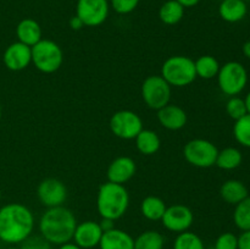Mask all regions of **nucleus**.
<instances>
[{
    "label": "nucleus",
    "mask_w": 250,
    "mask_h": 249,
    "mask_svg": "<svg viewBox=\"0 0 250 249\" xmlns=\"http://www.w3.org/2000/svg\"><path fill=\"white\" fill-rule=\"evenodd\" d=\"M34 228L31 210L20 203H10L0 208V241L19 244L26 241Z\"/></svg>",
    "instance_id": "f257e3e1"
},
{
    "label": "nucleus",
    "mask_w": 250,
    "mask_h": 249,
    "mask_svg": "<svg viewBox=\"0 0 250 249\" xmlns=\"http://www.w3.org/2000/svg\"><path fill=\"white\" fill-rule=\"evenodd\" d=\"M77 227L75 214L63 205L48 208L39 220L41 236L49 243L61 246L72 241Z\"/></svg>",
    "instance_id": "f03ea898"
},
{
    "label": "nucleus",
    "mask_w": 250,
    "mask_h": 249,
    "mask_svg": "<svg viewBox=\"0 0 250 249\" xmlns=\"http://www.w3.org/2000/svg\"><path fill=\"white\" fill-rule=\"evenodd\" d=\"M129 205V194L124 185L106 182L99 188L97 209L103 219L119 220L126 214Z\"/></svg>",
    "instance_id": "7ed1b4c3"
},
{
    "label": "nucleus",
    "mask_w": 250,
    "mask_h": 249,
    "mask_svg": "<svg viewBox=\"0 0 250 249\" xmlns=\"http://www.w3.org/2000/svg\"><path fill=\"white\" fill-rule=\"evenodd\" d=\"M161 77L171 87H186L197 78L194 61L188 56H171L161 67Z\"/></svg>",
    "instance_id": "20e7f679"
},
{
    "label": "nucleus",
    "mask_w": 250,
    "mask_h": 249,
    "mask_svg": "<svg viewBox=\"0 0 250 249\" xmlns=\"http://www.w3.org/2000/svg\"><path fill=\"white\" fill-rule=\"evenodd\" d=\"M32 62L41 72L53 73L61 67L63 54L59 44L50 39H41L31 46Z\"/></svg>",
    "instance_id": "39448f33"
},
{
    "label": "nucleus",
    "mask_w": 250,
    "mask_h": 249,
    "mask_svg": "<svg viewBox=\"0 0 250 249\" xmlns=\"http://www.w3.org/2000/svg\"><path fill=\"white\" fill-rule=\"evenodd\" d=\"M216 77L221 92L229 97L238 95L248 83L247 68L238 61H229L222 65Z\"/></svg>",
    "instance_id": "423d86ee"
},
{
    "label": "nucleus",
    "mask_w": 250,
    "mask_h": 249,
    "mask_svg": "<svg viewBox=\"0 0 250 249\" xmlns=\"http://www.w3.org/2000/svg\"><path fill=\"white\" fill-rule=\"evenodd\" d=\"M219 149L212 142L208 139H192L183 148L185 159L190 164L199 168L211 167L216 163Z\"/></svg>",
    "instance_id": "0eeeda50"
},
{
    "label": "nucleus",
    "mask_w": 250,
    "mask_h": 249,
    "mask_svg": "<svg viewBox=\"0 0 250 249\" xmlns=\"http://www.w3.org/2000/svg\"><path fill=\"white\" fill-rule=\"evenodd\" d=\"M142 98L150 109H161L170 104L171 85L161 76H149L142 84Z\"/></svg>",
    "instance_id": "6e6552de"
},
{
    "label": "nucleus",
    "mask_w": 250,
    "mask_h": 249,
    "mask_svg": "<svg viewBox=\"0 0 250 249\" xmlns=\"http://www.w3.org/2000/svg\"><path fill=\"white\" fill-rule=\"evenodd\" d=\"M110 129L121 139H134L143 129V121L134 111L120 110L110 119Z\"/></svg>",
    "instance_id": "1a4fd4ad"
},
{
    "label": "nucleus",
    "mask_w": 250,
    "mask_h": 249,
    "mask_svg": "<svg viewBox=\"0 0 250 249\" xmlns=\"http://www.w3.org/2000/svg\"><path fill=\"white\" fill-rule=\"evenodd\" d=\"M109 15L107 0H78L76 16L87 27H97L104 23Z\"/></svg>",
    "instance_id": "9d476101"
},
{
    "label": "nucleus",
    "mask_w": 250,
    "mask_h": 249,
    "mask_svg": "<svg viewBox=\"0 0 250 249\" xmlns=\"http://www.w3.org/2000/svg\"><path fill=\"white\" fill-rule=\"evenodd\" d=\"M194 221V215L192 210L188 207L182 204H175L166 208L161 222L164 227L171 232L176 233H182L189 229V227Z\"/></svg>",
    "instance_id": "9b49d317"
},
{
    "label": "nucleus",
    "mask_w": 250,
    "mask_h": 249,
    "mask_svg": "<svg viewBox=\"0 0 250 249\" xmlns=\"http://www.w3.org/2000/svg\"><path fill=\"white\" fill-rule=\"evenodd\" d=\"M37 195L44 207H61L67 198V188L58 178H45L39 183Z\"/></svg>",
    "instance_id": "f8f14e48"
},
{
    "label": "nucleus",
    "mask_w": 250,
    "mask_h": 249,
    "mask_svg": "<svg viewBox=\"0 0 250 249\" xmlns=\"http://www.w3.org/2000/svg\"><path fill=\"white\" fill-rule=\"evenodd\" d=\"M2 61L5 66L11 71H22L28 67L32 62V50L31 46L21 43V42H15L10 44L4 51Z\"/></svg>",
    "instance_id": "ddd939ff"
},
{
    "label": "nucleus",
    "mask_w": 250,
    "mask_h": 249,
    "mask_svg": "<svg viewBox=\"0 0 250 249\" xmlns=\"http://www.w3.org/2000/svg\"><path fill=\"white\" fill-rule=\"evenodd\" d=\"M103 233L104 232L98 222L84 221L82 224H77L73 233V243L82 249H92L99 246Z\"/></svg>",
    "instance_id": "4468645a"
},
{
    "label": "nucleus",
    "mask_w": 250,
    "mask_h": 249,
    "mask_svg": "<svg viewBox=\"0 0 250 249\" xmlns=\"http://www.w3.org/2000/svg\"><path fill=\"white\" fill-rule=\"evenodd\" d=\"M137 171L136 163L129 156H119L107 167L109 182L124 185L131 180Z\"/></svg>",
    "instance_id": "2eb2a0df"
},
{
    "label": "nucleus",
    "mask_w": 250,
    "mask_h": 249,
    "mask_svg": "<svg viewBox=\"0 0 250 249\" xmlns=\"http://www.w3.org/2000/svg\"><path fill=\"white\" fill-rule=\"evenodd\" d=\"M158 120L164 128L178 131L187 124V114L178 105L167 104L158 110Z\"/></svg>",
    "instance_id": "dca6fc26"
},
{
    "label": "nucleus",
    "mask_w": 250,
    "mask_h": 249,
    "mask_svg": "<svg viewBox=\"0 0 250 249\" xmlns=\"http://www.w3.org/2000/svg\"><path fill=\"white\" fill-rule=\"evenodd\" d=\"M100 249H134V239L127 232L112 228L103 233L99 243Z\"/></svg>",
    "instance_id": "f3484780"
},
{
    "label": "nucleus",
    "mask_w": 250,
    "mask_h": 249,
    "mask_svg": "<svg viewBox=\"0 0 250 249\" xmlns=\"http://www.w3.org/2000/svg\"><path fill=\"white\" fill-rule=\"evenodd\" d=\"M248 6L244 0H221L219 14L224 21L236 23L247 16Z\"/></svg>",
    "instance_id": "a211bd4d"
},
{
    "label": "nucleus",
    "mask_w": 250,
    "mask_h": 249,
    "mask_svg": "<svg viewBox=\"0 0 250 249\" xmlns=\"http://www.w3.org/2000/svg\"><path fill=\"white\" fill-rule=\"evenodd\" d=\"M16 36L19 42L28 46H33L42 39V28L33 19H24L16 27Z\"/></svg>",
    "instance_id": "6ab92c4d"
},
{
    "label": "nucleus",
    "mask_w": 250,
    "mask_h": 249,
    "mask_svg": "<svg viewBox=\"0 0 250 249\" xmlns=\"http://www.w3.org/2000/svg\"><path fill=\"white\" fill-rule=\"evenodd\" d=\"M220 194H221V198L227 204L237 205L242 200L246 199L249 193L248 188L242 181L229 180L221 186Z\"/></svg>",
    "instance_id": "aec40b11"
},
{
    "label": "nucleus",
    "mask_w": 250,
    "mask_h": 249,
    "mask_svg": "<svg viewBox=\"0 0 250 249\" xmlns=\"http://www.w3.org/2000/svg\"><path fill=\"white\" fill-rule=\"evenodd\" d=\"M136 146L143 155H153L160 149L161 141L156 132L151 129H142L136 137Z\"/></svg>",
    "instance_id": "412c9836"
},
{
    "label": "nucleus",
    "mask_w": 250,
    "mask_h": 249,
    "mask_svg": "<svg viewBox=\"0 0 250 249\" xmlns=\"http://www.w3.org/2000/svg\"><path fill=\"white\" fill-rule=\"evenodd\" d=\"M166 204L161 198L155 195H149L144 198L141 204V211L146 219L150 221H159L163 217L166 210Z\"/></svg>",
    "instance_id": "4be33fe9"
},
{
    "label": "nucleus",
    "mask_w": 250,
    "mask_h": 249,
    "mask_svg": "<svg viewBox=\"0 0 250 249\" xmlns=\"http://www.w3.org/2000/svg\"><path fill=\"white\" fill-rule=\"evenodd\" d=\"M242 160H243V156H242L241 150L237 148H233V146H229V148L219 150L215 165L217 167L222 168V170L229 171L239 167L242 164Z\"/></svg>",
    "instance_id": "5701e85b"
},
{
    "label": "nucleus",
    "mask_w": 250,
    "mask_h": 249,
    "mask_svg": "<svg viewBox=\"0 0 250 249\" xmlns=\"http://www.w3.org/2000/svg\"><path fill=\"white\" fill-rule=\"evenodd\" d=\"M195 73L197 77L203 78V80H211L216 77L220 71V63L216 58L211 55H203L198 60L194 61Z\"/></svg>",
    "instance_id": "b1692460"
},
{
    "label": "nucleus",
    "mask_w": 250,
    "mask_h": 249,
    "mask_svg": "<svg viewBox=\"0 0 250 249\" xmlns=\"http://www.w3.org/2000/svg\"><path fill=\"white\" fill-rule=\"evenodd\" d=\"M183 15H185V7L176 0H167L161 5L159 10V17L161 22L170 26L178 23L183 19Z\"/></svg>",
    "instance_id": "393cba45"
},
{
    "label": "nucleus",
    "mask_w": 250,
    "mask_h": 249,
    "mask_svg": "<svg viewBox=\"0 0 250 249\" xmlns=\"http://www.w3.org/2000/svg\"><path fill=\"white\" fill-rule=\"evenodd\" d=\"M165 238L158 231H146L134 239V249H164Z\"/></svg>",
    "instance_id": "a878e982"
},
{
    "label": "nucleus",
    "mask_w": 250,
    "mask_h": 249,
    "mask_svg": "<svg viewBox=\"0 0 250 249\" xmlns=\"http://www.w3.org/2000/svg\"><path fill=\"white\" fill-rule=\"evenodd\" d=\"M233 221L241 231H250V197L234 205Z\"/></svg>",
    "instance_id": "bb28decb"
},
{
    "label": "nucleus",
    "mask_w": 250,
    "mask_h": 249,
    "mask_svg": "<svg viewBox=\"0 0 250 249\" xmlns=\"http://www.w3.org/2000/svg\"><path fill=\"white\" fill-rule=\"evenodd\" d=\"M173 249H205L204 242L198 234L186 231L178 233L173 242Z\"/></svg>",
    "instance_id": "cd10ccee"
},
{
    "label": "nucleus",
    "mask_w": 250,
    "mask_h": 249,
    "mask_svg": "<svg viewBox=\"0 0 250 249\" xmlns=\"http://www.w3.org/2000/svg\"><path fill=\"white\" fill-rule=\"evenodd\" d=\"M233 136L241 145L250 148V114L234 122Z\"/></svg>",
    "instance_id": "c85d7f7f"
},
{
    "label": "nucleus",
    "mask_w": 250,
    "mask_h": 249,
    "mask_svg": "<svg viewBox=\"0 0 250 249\" xmlns=\"http://www.w3.org/2000/svg\"><path fill=\"white\" fill-rule=\"evenodd\" d=\"M226 111L227 115H229L231 119H233L234 121L242 119V117L246 116V115L248 114L244 99L237 97V95L236 97L229 98V102H227L226 104Z\"/></svg>",
    "instance_id": "c756f323"
},
{
    "label": "nucleus",
    "mask_w": 250,
    "mask_h": 249,
    "mask_svg": "<svg viewBox=\"0 0 250 249\" xmlns=\"http://www.w3.org/2000/svg\"><path fill=\"white\" fill-rule=\"evenodd\" d=\"M215 249H238V237L232 232H225L217 237Z\"/></svg>",
    "instance_id": "7c9ffc66"
},
{
    "label": "nucleus",
    "mask_w": 250,
    "mask_h": 249,
    "mask_svg": "<svg viewBox=\"0 0 250 249\" xmlns=\"http://www.w3.org/2000/svg\"><path fill=\"white\" fill-rule=\"evenodd\" d=\"M20 249H53V244L49 243L42 236H29L26 241L22 242Z\"/></svg>",
    "instance_id": "2f4dec72"
},
{
    "label": "nucleus",
    "mask_w": 250,
    "mask_h": 249,
    "mask_svg": "<svg viewBox=\"0 0 250 249\" xmlns=\"http://www.w3.org/2000/svg\"><path fill=\"white\" fill-rule=\"evenodd\" d=\"M139 4V0H111V6L117 14L126 15L133 11Z\"/></svg>",
    "instance_id": "473e14b6"
},
{
    "label": "nucleus",
    "mask_w": 250,
    "mask_h": 249,
    "mask_svg": "<svg viewBox=\"0 0 250 249\" xmlns=\"http://www.w3.org/2000/svg\"><path fill=\"white\" fill-rule=\"evenodd\" d=\"M238 249H250V231H243L238 237Z\"/></svg>",
    "instance_id": "72a5a7b5"
},
{
    "label": "nucleus",
    "mask_w": 250,
    "mask_h": 249,
    "mask_svg": "<svg viewBox=\"0 0 250 249\" xmlns=\"http://www.w3.org/2000/svg\"><path fill=\"white\" fill-rule=\"evenodd\" d=\"M114 220H110V219H103L102 222H100V227H102L103 232H106L110 231V229L115 228V225H114Z\"/></svg>",
    "instance_id": "f704fd0d"
},
{
    "label": "nucleus",
    "mask_w": 250,
    "mask_h": 249,
    "mask_svg": "<svg viewBox=\"0 0 250 249\" xmlns=\"http://www.w3.org/2000/svg\"><path fill=\"white\" fill-rule=\"evenodd\" d=\"M70 27L72 29H75V31H78V29L83 28V27H84V24H83V22L81 21L80 17L73 16L72 19L70 20Z\"/></svg>",
    "instance_id": "c9c22d12"
},
{
    "label": "nucleus",
    "mask_w": 250,
    "mask_h": 249,
    "mask_svg": "<svg viewBox=\"0 0 250 249\" xmlns=\"http://www.w3.org/2000/svg\"><path fill=\"white\" fill-rule=\"evenodd\" d=\"M176 1L180 2L183 7H193L199 4L200 0H176Z\"/></svg>",
    "instance_id": "e433bc0d"
},
{
    "label": "nucleus",
    "mask_w": 250,
    "mask_h": 249,
    "mask_svg": "<svg viewBox=\"0 0 250 249\" xmlns=\"http://www.w3.org/2000/svg\"><path fill=\"white\" fill-rule=\"evenodd\" d=\"M59 249H82V248H80V247H78L77 244L71 243V242H68V243L61 244V246L59 247Z\"/></svg>",
    "instance_id": "4c0bfd02"
},
{
    "label": "nucleus",
    "mask_w": 250,
    "mask_h": 249,
    "mask_svg": "<svg viewBox=\"0 0 250 249\" xmlns=\"http://www.w3.org/2000/svg\"><path fill=\"white\" fill-rule=\"evenodd\" d=\"M242 50H243V54L246 58L250 59V41L246 42V43L243 44V48H242Z\"/></svg>",
    "instance_id": "58836bf2"
},
{
    "label": "nucleus",
    "mask_w": 250,
    "mask_h": 249,
    "mask_svg": "<svg viewBox=\"0 0 250 249\" xmlns=\"http://www.w3.org/2000/svg\"><path fill=\"white\" fill-rule=\"evenodd\" d=\"M244 102H246V106H247V111H248V114H250V92L247 94L246 99H244Z\"/></svg>",
    "instance_id": "ea45409f"
},
{
    "label": "nucleus",
    "mask_w": 250,
    "mask_h": 249,
    "mask_svg": "<svg viewBox=\"0 0 250 249\" xmlns=\"http://www.w3.org/2000/svg\"><path fill=\"white\" fill-rule=\"evenodd\" d=\"M6 249H20V248H16V247H9V248H6Z\"/></svg>",
    "instance_id": "a19ab883"
},
{
    "label": "nucleus",
    "mask_w": 250,
    "mask_h": 249,
    "mask_svg": "<svg viewBox=\"0 0 250 249\" xmlns=\"http://www.w3.org/2000/svg\"><path fill=\"white\" fill-rule=\"evenodd\" d=\"M0 202H1V189H0Z\"/></svg>",
    "instance_id": "79ce46f5"
},
{
    "label": "nucleus",
    "mask_w": 250,
    "mask_h": 249,
    "mask_svg": "<svg viewBox=\"0 0 250 249\" xmlns=\"http://www.w3.org/2000/svg\"><path fill=\"white\" fill-rule=\"evenodd\" d=\"M0 117H1V106H0Z\"/></svg>",
    "instance_id": "37998d69"
},
{
    "label": "nucleus",
    "mask_w": 250,
    "mask_h": 249,
    "mask_svg": "<svg viewBox=\"0 0 250 249\" xmlns=\"http://www.w3.org/2000/svg\"><path fill=\"white\" fill-rule=\"evenodd\" d=\"M209 249H215V248H214V247H211V248H209Z\"/></svg>",
    "instance_id": "c03bdc74"
},
{
    "label": "nucleus",
    "mask_w": 250,
    "mask_h": 249,
    "mask_svg": "<svg viewBox=\"0 0 250 249\" xmlns=\"http://www.w3.org/2000/svg\"><path fill=\"white\" fill-rule=\"evenodd\" d=\"M249 1H250V0H249Z\"/></svg>",
    "instance_id": "a18cd8bd"
}]
</instances>
